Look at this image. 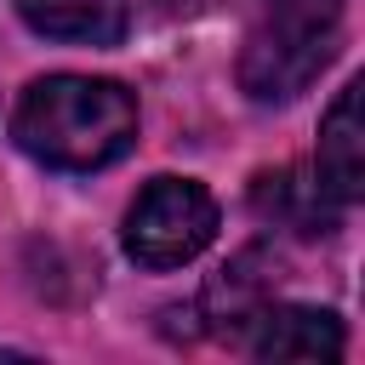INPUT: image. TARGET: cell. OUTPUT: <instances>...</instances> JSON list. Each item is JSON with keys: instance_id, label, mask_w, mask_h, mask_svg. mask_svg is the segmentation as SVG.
<instances>
[{"instance_id": "8", "label": "cell", "mask_w": 365, "mask_h": 365, "mask_svg": "<svg viewBox=\"0 0 365 365\" xmlns=\"http://www.w3.org/2000/svg\"><path fill=\"white\" fill-rule=\"evenodd\" d=\"M11 6L40 40L63 46H120L131 23L125 0H11Z\"/></svg>"}, {"instance_id": "4", "label": "cell", "mask_w": 365, "mask_h": 365, "mask_svg": "<svg viewBox=\"0 0 365 365\" xmlns=\"http://www.w3.org/2000/svg\"><path fill=\"white\" fill-rule=\"evenodd\" d=\"M251 359H342L348 331L331 308H302V302H262L245 325Z\"/></svg>"}, {"instance_id": "1", "label": "cell", "mask_w": 365, "mask_h": 365, "mask_svg": "<svg viewBox=\"0 0 365 365\" xmlns=\"http://www.w3.org/2000/svg\"><path fill=\"white\" fill-rule=\"evenodd\" d=\"M11 143L46 171H103L137 143V97L103 74H46L23 86Z\"/></svg>"}, {"instance_id": "5", "label": "cell", "mask_w": 365, "mask_h": 365, "mask_svg": "<svg viewBox=\"0 0 365 365\" xmlns=\"http://www.w3.org/2000/svg\"><path fill=\"white\" fill-rule=\"evenodd\" d=\"M314 177L336 205H354L365 194V154H359V80H348L325 120H319V154H314Z\"/></svg>"}, {"instance_id": "2", "label": "cell", "mask_w": 365, "mask_h": 365, "mask_svg": "<svg viewBox=\"0 0 365 365\" xmlns=\"http://www.w3.org/2000/svg\"><path fill=\"white\" fill-rule=\"evenodd\" d=\"M342 0H257V23L240 46V91L251 103H291L336 57Z\"/></svg>"}, {"instance_id": "6", "label": "cell", "mask_w": 365, "mask_h": 365, "mask_svg": "<svg viewBox=\"0 0 365 365\" xmlns=\"http://www.w3.org/2000/svg\"><path fill=\"white\" fill-rule=\"evenodd\" d=\"M274 279H279V257L268 245H245L228 268L211 274L205 297H200V314L217 325V331H245L251 314L274 297Z\"/></svg>"}, {"instance_id": "3", "label": "cell", "mask_w": 365, "mask_h": 365, "mask_svg": "<svg viewBox=\"0 0 365 365\" xmlns=\"http://www.w3.org/2000/svg\"><path fill=\"white\" fill-rule=\"evenodd\" d=\"M217 200L205 182L194 177H148L125 211V228H120V245L137 268L148 274H165V268H182L194 262L211 240H217Z\"/></svg>"}, {"instance_id": "7", "label": "cell", "mask_w": 365, "mask_h": 365, "mask_svg": "<svg viewBox=\"0 0 365 365\" xmlns=\"http://www.w3.org/2000/svg\"><path fill=\"white\" fill-rule=\"evenodd\" d=\"M251 205L262 222H279V228H297V234H331L342 205L319 188L314 171L302 165H279V171H262L251 182Z\"/></svg>"}]
</instances>
